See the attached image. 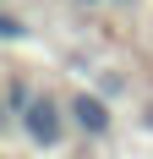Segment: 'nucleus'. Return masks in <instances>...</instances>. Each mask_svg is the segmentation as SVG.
<instances>
[{
  "label": "nucleus",
  "mask_w": 153,
  "mask_h": 159,
  "mask_svg": "<svg viewBox=\"0 0 153 159\" xmlns=\"http://www.w3.org/2000/svg\"><path fill=\"white\" fill-rule=\"evenodd\" d=\"M76 6H98V0H76Z\"/></svg>",
  "instance_id": "obj_5"
},
{
  "label": "nucleus",
  "mask_w": 153,
  "mask_h": 159,
  "mask_svg": "<svg viewBox=\"0 0 153 159\" xmlns=\"http://www.w3.org/2000/svg\"><path fill=\"white\" fill-rule=\"evenodd\" d=\"M120 6H131V0H120Z\"/></svg>",
  "instance_id": "obj_6"
},
{
  "label": "nucleus",
  "mask_w": 153,
  "mask_h": 159,
  "mask_svg": "<svg viewBox=\"0 0 153 159\" xmlns=\"http://www.w3.org/2000/svg\"><path fill=\"white\" fill-rule=\"evenodd\" d=\"M33 104H38V93H33L28 77H11V82H6V115H11L16 126H22V115H28Z\"/></svg>",
  "instance_id": "obj_3"
},
{
  "label": "nucleus",
  "mask_w": 153,
  "mask_h": 159,
  "mask_svg": "<svg viewBox=\"0 0 153 159\" xmlns=\"http://www.w3.org/2000/svg\"><path fill=\"white\" fill-rule=\"evenodd\" d=\"M66 115H71V126L82 132V137H93V143L115 132V110H109V99H104V93H88V88L66 99Z\"/></svg>",
  "instance_id": "obj_2"
},
{
  "label": "nucleus",
  "mask_w": 153,
  "mask_h": 159,
  "mask_svg": "<svg viewBox=\"0 0 153 159\" xmlns=\"http://www.w3.org/2000/svg\"><path fill=\"white\" fill-rule=\"evenodd\" d=\"M0 33H6V39H11V44H16V39H22V33H28V28H22L16 16H0Z\"/></svg>",
  "instance_id": "obj_4"
},
{
  "label": "nucleus",
  "mask_w": 153,
  "mask_h": 159,
  "mask_svg": "<svg viewBox=\"0 0 153 159\" xmlns=\"http://www.w3.org/2000/svg\"><path fill=\"white\" fill-rule=\"evenodd\" d=\"M66 126H71L66 104H60V99H49V93H38V104L22 115V126H16V132H22L38 154H55V148L66 143Z\"/></svg>",
  "instance_id": "obj_1"
}]
</instances>
